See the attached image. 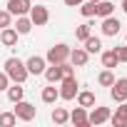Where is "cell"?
<instances>
[{"mask_svg": "<svg viewBox=\"0 0 127 127\" xmlns=\"http://www.w3.org/2000/svg\"><path fill=\"white\" fill-rule=\"evenodd\" d=\"M5 75H8L13 82H20V85H23V82L28 80L30 72H28V67H25L23 60H18V57H8V60H5Z\"/></svg>", "mask_w": 127, "mask_h": 127, "instance_id": "cell-1", "label": "cell"}, {"mask_svg": "<svg viewBox=\"0 0 127 127\" xmlns=\"http://www.w3.org/2000/svg\"><path fill=\"white\" fill-rule=\"evenodd\" d=\"M45 60L50 62V65H60V62H65V60H70V47L67 45H52L50 50H47V55H45Z\"/></svg>", "mask_w": 127, "mask_h": 127, "instance_id": "cell-2", "label": "cell"}, {"mask_svg": "<svg viewBox=\"0 0 127 127\" xmlns=\"http://www.w3.org/2000/svg\"><path fill=\"white\" fill-rule=\"evenodd\" d=\"M77 80H75V75H67V77H62L60 80V97L62 100H75L77 97Z\"/></svg>", "mask_w": 127, "mask_h": 127, "instance_id": "cell-3", "label": "cell"}, {"mask_svg": "<svg viewBox=\"0 0 127 127\" xmlns=\"http://www.w3.org/2000/svg\"><path fill=\"white\" fill-rule=\"evenodd\" d=\"M35 115H37L35 105H30V102H25V100H18V102H15V117H18V120H23V122H30Z\"/></svg>", "mask_w": 127, "mask_h": 127, "instance_id": "cell-4", "label": "cell"}, {"mask_svg": "<svg viewBox=\"0 0 127 127\" xmlns=\"http://www.w3.org/2000/svg\"><path fill=\"white\" fill-rule=\"evenodd\" d=\"M110 87H112V90H110V95H112V100H115V102H125V100H127V77L115 80Z\"/></svg>", "mask_w": 127, "mask_h": 127, "instance_id": "cell-5", "label": "cell"}, {"mask_svg": "<svg viewBox=\"0 0 127 127\" xmlns=\"http://www.w3.org/2000/svg\"><path fill=\"white\" fill-rule=\"evenodd\" d=\"M28 18L32 20V25H45V23L50 20V13H47L45 5H32L30 13H28Z\"/></svg>", "mask_w": 127, "mask_h": 127, "instance_id": "cell-6", "label": "cell"}, {"mask_svg": "<svg viewBox=\"0 0 127 127\" xmlns=\"http://www.w3.org/2000/svg\"><path fill=\"white\" fill-rule=\"evenodd\" d=\"M5 8H8L10 15H28L30 8H32V3H30V0H8Z\"/></svg>", "mask_w": 127, "mask_h": 127, "instance_id": "cell-7", "label": "cell"}, {"mask_svg": "<svg viewBox=\"0 0 127 127\" xmlns=\"http://www.w3.org/2000/svg\"><path fill=\"white\" fill-rule=\"evenodd\" d=\"M45 65H47V60L40 57V55H32V57L25 62V67H28L30 75H42V72H45Z\"/></svg>", "mask_w": 127, "mask_h": 127, "instance_id": "cell-8", "label": "cell"}, {"mask_svg": "<svg viewBox=\"0 0 127 127\" xmlns=\"http://www.w3.org/2000/svg\"><path fill=\"white\" fill-rule=\"evenodd\" d=\"M18 37H20V32H18L13 25L0 30V42H3L5 47H15V45H18Z\"/></svg>", "mask_w": 127, "mask_h": 127, "instance_id": "cell-9", "label": "cell"}, {"mask_svg": "<svg viewBox=\"0 0 127 127\" xmlns=\"http://www.w3.org/2000/svg\"><path fill=\"white\" fill-rule=\"evenodd\" d=\"M120 20L117 18H112V15H107V18H102V35H107V37H115L117 32H120Z\"/></svg>", "mask_w": 127, "mask_h": 127, "instance_id": "cell-10", "label": "cell"}, {"mask_svg": "<svg viewBox=\"0 0 127 127\" xmlns=\"http://www.w3.org/2000/svg\"><path fill=\"white\" fill-rule=\"evenodd\" d=\"M110 107H95L90 115H87V120H90V125H102V122H107L110 120Z\"/></svg>", "mask_w": 127, "mask_h": 127, "instance_id": "cell-11", "label": "cell"}, {"mask_svg": "<svg viewBox=\"0 0 127 127\" xmlns=\"http://www.w3.org/2000/svg\"><path fill=\"white\" fill-rule=\"evenodd\" d=\"M87 60H90V52H87L85 47H75V50H70V62H72V65L85 67V65H87Z\"/></svg>", "mask_w": 127, "mask_h": 127, "instance_id": "cell-12", "label": "cell"}, {"mask_svg": "<svg viewBox=\"0 0 127 127\" xmlns=\"http://www.w3.org/2000/svg\"><path fill=\"white\" fill-rule=\"evenodd\" d=\"M70 122L77 125V127H87V125H90V120H87V107H75V110L70 112Z\"/></svg>", "mask_w": 127, "mask_h": 127, "instance_id": "cell-13", "label": "cell"}, {"mask_svg": "<svg viewBox=\"0 0 127 127\" xmlns=\"http://www.w3.org/2000/svg\"><path fill=\"white\" fill-rule=\"evenodd\" d=\"M112 13H115V5L110 3V0H97V3H95V15L107 18V15H112Z\"/></svg>", "mask_w": 127, "mask_h": 127, "instance_id": "cell-14", "label": "cell"}, {"mask_svg": "<svg viewBox=\"0 0 127 127\" xmlns=\"http://www.w3.org/2000/svg\"><path fill=\"white\" fill-rule=\"evenodd\" d=\"M32 28H35V25H32V20H30L28 15H18V20H15V30H18L20 35H28Z\"/></svg>", "mask_w": 127, "mask_h": 127, "instance_id": "cell-15", "label": "cell"}, {"mask_svg": "<svg viewBox=\"0 0 127 127\" xmlns=\"http://www.w3.org/2000/svg\"><path fill=\"white\" fill-rule=\"evenodd\" d=\"M42 75H45V80H47V82H52V85L62 80V70H60V65H50V67H45V72H42Z\"/></svg>", "mask_w": 127, "mask_h": 127, "instance_id": "cell-16", "label": "cell"}, {"mask_svg": "<svg viewBox=\"0 0 127 127\" xmlns=\"http://www.w3.org/2000/svg\"><path fill=\"white\" fill-rule=\"evenodd\" d=\"M110 122H112L115 127H125V125H127V110H125V105L117 107L115 115H110Z\"/></svg>", "mask_w": 127, "mask_h": 127, "instance_id": "cell-17", "label": "cell"}, {"mask_svg": "<svg viewBox=\"0 0 127 127\" xmlns=\"http://www.w3.org/2000/svg\"><path fill=\"white\" fill-rule=\"evenodd\" d=\"M117 65H120V57H117V52H115V50H107V52H102V67L112 70V67H117Z\"/></svg>", "mask_w": 127, "mask_h": 127, "instance_id": "cell-18", "label": "cell"}, {"mask_svg": "<svg viewBox=\"0 0 127 127\" xmlns=\"http://www.w3.org/2000/svg\"><path fill=\"white\" fill-rule=\"evenodd\" d=\"M5 92H8V100H10L13 105H15L18 100H23V95H25V90H23V85H20V82H15L13 87L8 85V90H5Z\"/></svg>", "mask_w": 127, "mask_h": 127, "instance_id": "cell-19", "label": "cell"}, {"mask_svg": "<svg viewBox=\"0 0 127 127\" xmlns=\"http://www.w3.org/2000/svg\"><path fill=\"white\" fill-rule=\"evenodd\" d=\"M40 97H42V102H47V105H52L55 100H60V90H57V87H55V85L50 82V87H45Z\"/></svg>", "mask_w": 127, "mask_h": 127, "instance_id": "cell-20", "label": "cell"}, {"mask_svg": "<svg viewBox=\"0 0 127 127\" xmlns=\"http://www.w3.org/2000/svg\"><path fill=\"white\" fill-rule=\"evenodd\" d=\"M82 42H85V50H87L90 55H97V52L102 50V42H100V37H92V35H90V37H87V40H82Z\"/></svg>", "mask_w": 127, "mask_h": 127, "instance_id": "cell-21", "label": "cell"}, {"mask_svg": "<svg viewBox=\"0 0 127 127\" xmlns=\"http://www.w3.org/2000/svg\"><path fill=\"white\" fill-rule=\"evenodd\" d=\"M67 120H70V112H67L65 107H55V110H52V122H55V125H65Z\"/></svg>", "mask_w": 127, "mask_h": 127, "instance_id": "cell-22", "label": "cell"}, {"mask_svg": "<svg viewBox=\"0 0 127 127\" xmlns=\"http://www.w3.org/2000/svg\"><path fill=\"white\" fill-rule=\"evenodd\" d=\"M77 105H80V107H92V105H95V95L87 92V90H85V92H77Z\"/></svg>", "mask_w": 127, "mask_h": 127, "instance_id": "cell-23", "label": "cell"}, {"mask_svg": "<svg viewBox=\"0 0 127 127\" xmlns=\"http://www.w3.org/2000/svg\"><path fill=\"white\" fill-rule=\"evenodd\" d=\"M90 35H92V25H87V23L77 25V30H75V37H77V40H87Z\"/></svg>", "mask_w": 127, "mask_h": 127, "instance_id": "cell-24", "label": "cell"}, {"mask_svg": "<svg viewBox=\"0 0 127 127\" xmlns=\"http://www.w3.org/2000/svg\"><path fill=\"white\" fill-rule=\"evenodd\" d=\"M97 82H100L102 87H110V85L115 82V75H112V70H107V67H105V70L100 72V77H97Z\"/></svg>", "mask_w": 127, "mask_h": 127, "instance_id": "cell-25", "label": "cell"}, {"mask_svg": "<svg viewBox=\"0 0 127 127\" xmlns=\"http://www.w3.org/2000/svg\"><path fill=\"white\" fill-rule=\"evenodd\" d=\"M77 8H80V13H82L85 18H95V3H92V0H87V3L82 0V3H80Z\"/></svg>", "mask_w": 127, "mask_h": 127, "instance_id": "cell-26", "label": "cell"}, {"mask_svg": "<svg viewBox=\"0 0 127 127\" xmlns=\"http://www.w3.org/2000/svg\"><path fill=\"white\" fill-rule=\"evenodd\" d=\"M15 112H3L0 115V127H10V125H15Z\"/></svg>", "mask_w": 127, "mask_h": 127, "instance_id": "cell-27", "label": "cell"}, {"mask_svg": "<svg viewBox=\"0 0 127 127\" xmlns=\"http://www.w3.org/2000/svg\"><path fill=\"white\" fill-rule=\"evenodd\" d=\"M13 25V15L8 10H0V28H10Z\"/></svg>", "mask_w": 127, "mask_h": 127, "instance_id": "cell-28", "label": "cell"}, {"mask_svg": "<svg viewBox=\"0 0 127 127\" xmlns=\"http://www.w3.org/2000/svg\"><path fill=\"white\" fill-rule=\"evenodd\" d=\"M115 52H117L120 62H127V45H122V47H115Z\"/></svg>", "mask_w": 127, "mask_h": 127, "instance_id": "cell-29", "label": "cell"}, {"mask_svg": "<svg viewBox=\"0 0 127 127\" xmlns=\"http://www.w3.org/2000/svg\"><path fill=\"white\" fill-rule=\"evenodd\" d=\"M8 85H10V77H8L5 72H0V92H5V90H8Z\"/></svg>", "mask_w": 127, "mask_h": 127, "instance_id": "cell-30", "label": "cell"}, {"mask_svg": "<svg viewBox=\"0 0 127 127\" xmlns=\"http://www.w3.org/2000/svg\"><path fill=\"white\" fill-rule=\"evenodd\" d=\"M80 3H82V0H65V5H67V8H77Z\"/></svg>", "mask_w": 127, "mask_h": 127, "instance_id": "cell-31", "label": "cell"}, {"mask_svg": "<svg viewBox=\"0 0 127 127\" xmlns=\"http://www.w3.org/2000/svg\"><path fill=\"white\" fill-rule=\"evenodd\" d=\"M122 10H125V13H127V0H122Z\"/></svg>", "mask_w": 127, "mask_h": 127, "instance_id": "cell-32", "label": "cell"}, {"mask_svg": "<svg viewBox=\"0 0 127 127\" xmlns=\"http://www.w3.org/2000/svg\"><path fill=\"white\" fill-rule=\"evenodd\" d=\"M122 105H125V110H127V100H125V102H122Z\"/></svg>", "mask_w": 127, "mask_h": 127, "instance_id": "cell-33", "label": "cell"}, {"mask_svg": "<svg viewBox=\"0 0 127 127\" xmlns=\"http://www.w3.org/2000/svg\"><path fill=\"white\" fill-rule=\"evenodd\" d=\"M92 3H97V0H92Z\"/></svg>", "mask_w": 127, "mask_h": 127, "instance_id": "cell-34", "label": "cell"}]
</instances>
